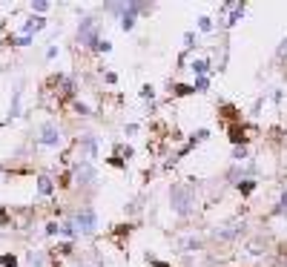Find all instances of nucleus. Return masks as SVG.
<instances>
[{
    "mask_svg": "<svg viewBox=\"0 0 287 267\" xmlns=\"http://www.w3.org/2000/svg\"><path fill=\"white\" fill-rule=\"evenodd\" d=\"M241 15H244V3H236V6H233V15L227 20V26H236L238 20H241Z\"/></svg>",
    "mask_w": 287,
    "mask_h": 267,
    "instance_id": "nucleus-15",
    "label": "nucleus"
},
{
    "mask_svg": "<svg viewBox=\"0 0 287 267\" xmlns=\"http://www.w3.org/2000/svg\"><path fill=\"white\" fill-rule=\"evenodd\" d=\"M253 187H255V181H244V184H238V193H241V196H250Z\"/></svg>",
    "mask_w": 287,
    "mask_h": 267,
    "instance_id": "nucleus-23",
    "label": "nucleus"
},
{
    "mask_svg": "<svg viewBox=\"0 0 287 267\" xmlns=\"http://www.w3.org/2000/svg\"><path fill=\"white\" fill-rule=\"evenodd\" d=\"M9 115L15 118V115H20V89H15V95H12V112Z\"/></svg>",
    "mask_w": 287,
    "mask_h": 267,
    "instance_id": "nucleus-17",
    "label": "nucleus"
},
{
    "mask_svg": "<svg viewBox=\"0 0 287 267\" xmlns=\"http://www.w3.org/2000/svg\"><path fill=\"white\" fill-rule=\"evenodd\" d=\"M198 29L201 32H213V17H198Z\"/></svg>",
    "mask_w": 287,
    "mask_h": 267,
    "instance_id": "nucleus-20",
    "label": "nucleus"
},
{
    "mask_svg": "<svg viewBox=\"0 0 287 267\" xmlns=\"http://www.w3.org/2000/svg\"><path fill=\"white\" fill-rule=\"evenodd\" d=\"M244 235V221H236V224H224L216 230V238L219 241H233V238H241Z\"/></svg>",
    "mask_w": 287,
    "mask_h": 267,
    "instance_id": "nucleus-6",
    "label": "nucleus"
},
{
    "mask_svg": "<svg viewBox=\"0 0 287 267\" xmlns=\"http://www.w3.org/2000/svg\"><path fill=\"white\" fill-rule=\"evenodd\" d=\"M195 89L192 86H187V84H175L172 86V98H184V95H192Z\"/></svg>",
    "mask_w": 287,
    "mask_h": 267,
    "instance_id": "nucleus-14",
    "label": "nucleus"
},
{
    "mask_svg": "<svg viewBox=\"0 0 287 267\" xmlns=\"http://www.w3.org/2000/svg\"><path fill=\"white\" fill-rule=\"evenodd\" d=\"M29 265H32V267H43V265H46V256H43V253H29Z\"/></svg>",
    "mask_w": 287,
    "mask_h": 267,
    "instance_id": "nucleus-16",
    "label": "nucleus"
},
{
    "mask_svg": "<svg viewBox=\"0 0 287 267\" xmlns=\"http://www.w3.org/2000/svg\"><path fill=\"white\" fill-rule=\"evenodd\" d=\"M43 147H61V141H64V133H61V127H55V124H46L43 130H40V138H37Z\"/></svg>",
    "mask_w": 287,
    "mask_h": 267,
    "instance_id": "nucleus-5",
    "label": "nucleus"
},
{
    "mask_svg": "<svg viewBox=\"0 0 287 267\" xmlns=\"http://www.w3.org/2000/svg\"><path fill=\"white\" fill-rule=\"evenodd\" d=\"M92 49H95V52H109V49H112V43H109V40H98Z\"/></svg>",
    "mask_w": 287,
    "mask_h": 267,
    "instance_id": "nucleus-24",
    "label": "nucleus"
},
{
    "mask_svg": "<svg viewBox=\"0 0 287 267\" xmlns=\"http://www.w3.org/2000/svg\"><path fill=\"white\" fill-rule=\"evenodd\" d=\"M207 86H210V81H207V78H195L192 89H195V92H207Z\"/></svg>",
    "mask_w": 287,
    "mask_h": 267,
    "instance_id": "nucleus-22",
    "label": "nucleus"
},
{
    "mask_svg": "<svg viewBox=\"0 0 287 267\" xmlns=\"http://www.w3.org/2000/svg\"><path fill=\"white\" fill-rule=\"evenodd\" d=\"M282 55H287V37L282 40V46H279V58H282Z\"/></svg>",
    "mask_w": 287,
    "mask_h": 267,
    "instance_id": "nucleus-32",
    "label": "nucleus"
},
{
    "mask_svg": "<svg viewBox=\"0 0 287 267\" xmlns=\"http://www.w3.org/2000/svg\"><path fill=\"white\" fill-rule=\"evenodd\" d=\"M184 46H187V49L198 46V43H195V34H192V32H187V34H184Z\"/></svg>",
    "mask_w": 287,
    "mask_h": 267,
    "instance_id": "nucleus-25",
    "label": "nucleus"
},
{
    "mask_svg": "<svg viewBox=\"0 0 287 267\" xmlns=\"http://www.w3.org/2000/svg\"><path fill=\"white\" fill-rule=\"evenodd\" d=\"M92 181H95L92 164H89V161H81V164H78V184H92Z\"/></svg>",
    "mask_w": 287,
    "mask_h": 267,
    "instance_id": "nucleus-7",
    "label": "nucleus"
},
{
    "mask_svg": "<svg viewBox=\"0 0 287 267\" xmlns=\"http://www.w3.org/2000/svg\"><path fill=\"white\" fill-rule=\"evenodd\" d=\"M244 158H247V147H233V161H238V164H241Z\"/></svg>",
    "mask_w": 287,
    "mask_h": 267,
    "instance_id": "nucleus-18",
    "label": "nucleus"
},
{
    "mask_svg": "<svg viewBox=\"0 0 287 267\" xmlns=\"http://www.w3.org/2000/svg\"><path fill=\"white\" fill-rule=\"evenodd\" d=\"M43 26H46V17H29V20H26V26H23V34H29V37H32V32H40V29H43Z\"/></svg>",
    "mask_w": 287,
    "mask_h": 267,
    "instance_id": "nucleus-9",
    "label": "nucleus"
},
{
    "mask_svg": "<svg viewBox=\"0 0 287 267\" xmlns=\"http://www.w3.org/2000/svg\"><path fill=\"white\" fill-rule=\"evenodd\" d=\"M276 267H287V256H279L276 259Z\"/></svg>",
    "mask_w": 287,
    "mask_h": 267,
    "instance_id": "nucleus-31",
    "label": "nucleus"
},
{
    "mask_svg": "<svg viewBox=\"0 0 287 267\" xmlns=\"http://www.w3.org/2000/svg\"><path fill=\"white\" fill-rule=\"evenodd\" d=\"M12 43H17V46H29V43H32V37H29V34H23V37H17V40H12Z\"/></svg>",
    "mask_w": 287,
    "mask_h": 267,
    "instance_id": "nucleus-29",
    "label": "nucleus"
},
{
    "mask_svg": "<svg viewBox=\"0 0 287 267\" xmlns=\"http://www.w3.org/2000/svg\"><path fill=\"white\" fill-rule=\"evenodd\" d=\"M287 210V193H282V201H279V213H285Z\"/></svg>",
    "mask_w": 287,
    "mask_h": 267,
    "instance_id": "nucleus-30",
    "label": "nucleus"
},
{
    "mask_svg": "<svg viewBox=\"0 0 287 267\" xmlns=\"http://www.w3.org/2000/svg\"><path fill=\"white\" fill-rule=\"evenodd\" d=\"M0 221H9V213H6L3 207H0Z\"/></svg>",
    "mask_w": 287,
    "mask_h": 267,
    "instance_id": "nucleus-33",
    "label": "nucleus"
},
{
    "mask_svg": "<svg viewBox=\"0 0 287 267\" xmlns=\"http://www.w3.org/2000/svg\"><path fill=\"white\" fill-rule=\"evenodd\" d=\"M210 67H213L210 61H192V64H190V69H192V72H195L198 78H207V72H210Z\"/></svg>",
    "mask_w": 287,
    "mask_h": 267,
    "instance_id": "nucleus-11",
    "label": "nucleus"
},
{
    "mask_svg": "<svg viewBox=\"0 0 287 267\" xmlns=\"http://www.w3.org/2000/svg\"><path fill=\"white\" fill-rule=\"evenodd\" d=\"M75 224H78V230L81 233H95V227H98V216H95V210L92 207H84L78 216H75Z\"/></svg>",
    "mask_w": 287,
    "mask_h": 267,
    "instance_id": "nucleus-4",
    "label": "nucleus"
},
{
    "mask_svg": "<svg viewBox=\"0 0 287 267\" xmlns=\"http://www.w3.org/2000/svg\"><path fill=\"white\" fill-rule=\"evenodd\" d=\"M61 235L75 238V235H78V224H75V221H64V224H61Z\"/></svg>",
    "mask_w": 287,
    "mask_h": 267,
    "instance_id": "nucleus-13",
    "label": "nucleus"
},
{
    "mask_svg": "<svg viewBox=\"0 0 287 267\" xmlns=\"http://www.w3.org/2000/svg\"><path fill=\"white\" fill-rule=\"evenodd\" d=\"M32 12H37V17H40L43 12H49V3L46 0H37V3H32Z\"/></svg>",
    "mask_w": 287,
    "mask_h": 267,
    "instance_id": "nucleus-19",
    "label": "nucleus"
},
{
    "mask_svg": "<svg viewBox=\"0 0 287 267\" xmlns=\"http://www.w3.org/2000/svg\"><path fill=\"white\" fill-rule=\"evenodd\" d=\"M178 247H181V253H192V250H198V247H201V238L190 235V238H184V241H181Z\"/></svg>",
    "mask_w": 287,
    "mask_h": 267,
    "instance_id": "nucleus-12",
    "label": "nucleus"
},
{
    "mask_svg": "<svg viewBox=\"0 0 287 267\" xmlns=\"http://www.w3.org/2000/svg\"><path fill=\"white\" fill-rule=\"evenodd\" d=\"M0 265L3 267H17V259L12 256V253H6V256H0Z\"/></svg>",
    "mask_w": 287,
    "mask_h": 267,
    "instance_id": "nucleus-21",
    "label": "nucleus"
},
{
    "mask_svg": "<svg viewBox=\"0 0 287 267\" xmlns=\"http://www.w3.org/2000/svg\"><path fill=\"white\" fill-rule=\"evenodd\" d=\"M227 133H230V141H233L236 147H244V138H247V135H244V127H241V124H230Z\"/></svg>",
    "mask_w": 287,
    "mask_h": 267,
    "instance_id": "nucleus-8",
    "label": "nucleus"
},
{
    "mask_svg": "<svg viewBox=\"0 0 287 267\" xmlns=\"http://www.w3.org/2000/svg\"><path fill=\"white\" fill-rule=\"evenodd\" d=\"M52 190H55L52 178L49 175H40V178H37V193H40V196H52Z\"/></svg>",
    "mask_w": 287,
    "mask_h": 267,
    "instance_id": "nucleus-10",
    "label": "nucleus"
},
{
    "mask_svg": "<svg viewBox=\"0 0 287 267\" xmlns=\"http://www.w3.org/2000/svg\"><path fill=\"white\" fill-rule=\"evenodd\" d=\"M169 207H172L175 216L187 218L195 210V193H192L187 184H172V187H169Z\"/></svg>",
    "mask_w": 287,
    "mask_h": 267,
    "instance_id": "nucleus-1",
    "label": "nucleus"
},
{
    "mask_svg": "<svg viewBox=\"0 0 287 267\" xmlns=\"http://www.w3.org/2000/svg\"><path fill=\"white\" fill-rule=\"evenodd\" d=\"M78 40L84 43V46H95L101 37H98V20L95 17H84L81 20V26H78Z\"/></svg>",
    "mask_w": 287,
    "mask_h": 267,
    "instance_id": "nucleus-3",
    "label": "nucleus"
},
{
    "mask_svg": "<svg viewBox=\"0 0 287 267\" xmlns=\"http://www.w3.org/2000/svg\"><path fill=\"white\" fill-rule=\"evenodd\" d=\"M147 262H150L152 267H172V265H167V262H161V259H152L150 253H147Z\"/></svg>",
    "mask_w": 287,
    "mask_h": 267,
    "instance_id": "nucleus-28",
    "label": "nucleus"
},
{
    "mask_svg": "<svg viewBox=\"0 0 287 267\" xmlns=\"http://www.w3.org/2000/svg\"><path fill=\"white\" fill-rule=\"evenodd\" d=\"M144 12H152L150 3H127V9H124V15H121V29H124V32H132V29H135V17L144 15Z\"/></svg>",
    "mask_w": 287,
    "mask_h": 267,
    "instance_id": "nucleus-2",
    "label": "nucleus"
},
{
    "mask_svg": "<svg viewBox=\"0 0 287 267\" xmlns=\"http://www.w3.org/2000/svg\"><path fill=\"white\" fill-rule=\"evenodd\" d=\"M84 267H89V265H84Z\"/></svg>",
    "mask_w": 287,
    "mask_h": 267,
    "instance_id": "nucleus-35",
    "label": "nucleus"
},
{
    "mask_svg": "<svg viewBox=\"0 0 287 267\" xmlns=\"http://www.w3.org/2000/svg\"><path fill=\"white\" fill-rule=\"evenodd\" d=\"M0 178H3V172H0Z\"/></svg>",
    "mask_w": 287,
    "mask_h": 267,
    "instance_id": "nucleus-34",
    "label": "nucleus"
},
{
    "mask_svg": "<svg viewBox=\"0 0 287 267\" xmlns=\"http://www.w3.org/2000/svg\"><path fill=\"white\" fill-rule=\"evenodd\" d=\"M141 98L152 100V98H155V89H152V86H144V89H141Z\"/></svg>",
    "mask_w": 287,
    "mask_h": 267,
    "instance_id": "nucleus-26",
    "label": "nucleus"
},
{
    "mask_svg": "<svg viewBox=\"0 0 287 267\" xmlns=\"http://www.w3.org/2000/svg\"><path fill=\"white\" fill-rule=\"evenodd\" d=\"M75 112H78V115H89V106L81 103V100H75Z\"/></svg>",
    "mask_w": 287,
    "mask_h": 267,
    "instance_id": "nucleus-27",
    "label": "nucleus"
}]
</instances>
